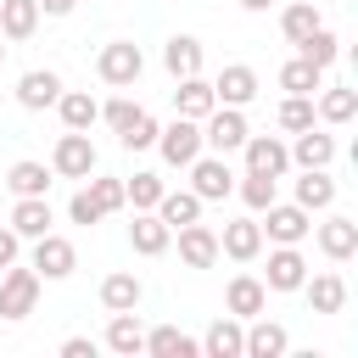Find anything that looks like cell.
I'll return each mask as SVG.
<instances>
[{
	"label": "cell",
	"instance_id": "obj_1",
	"mask_svg": "<svg viewBox=\"0 0 358 358\" xmlns=\"http://www.w3.org/2000/svg\"><path fill=\"white\" fill-rule=\"evenodd\" d=\"M95 140H90V129H67L62 140H56V151H50V173L56 179H90L95 173Z\"/></svg>",
	"mask_w": 358,
	"mask_h": 358
},
{
	"label": "cell",
	"instance_id": "obj_2",
	"mask_svg": "<svg viewBox=\"0 0 358 358\" xmlns=\"http://www.w3.org/2000/svg\"><path fill=\"white\" fill-rule=\"evenodd\" d=\"M257 224H263V241H274V246H296V241L313 235V213L296 207V201H268Z\"/></svg>",
	"mask_w": 358,
	"mask_h": 358
},
{
	"label": "cell",
	"instance_id": "obj_3",
	"mask_svg": "<svg viewBox=\"0 0 358 358\" xmlns=\"http://www.w3.org/2000/svg\"><path fill=\"white\" fill-rule=\"evenodd\" d=\"M95 73H101V84H112V90H129V84L145 73V56H140V45H134V39H112V45H101V56H95Z\"/></svg>",
	"mask_w": 358,
	"mask_h": 358
},
{
	"label": "cell",
	"instance_id": "obj_4",
	"mask_svg": "<svg viewBox=\"0 0 358 358\" xmlns=\"http://www.w3.org/2000/svg\"><path fill=\"white\" fill-rule=\"evenodd\" d=\"M39 274L34 268H17V263H6V274H0V319H28L34 313V302H39Z\"/></svg>",
	"mask_w": 358,
	"mask_h": 358
},
{
	"label": "cell",
	"instance_id": "obj_5",
	"mask_svg": "<svg viewBox=\"0 0 358 358\" xmlns=\"http://www.w3.org/2000/svg\"><path fill=\"white\" fill-rule=\"evenodd\" d=\"M246 112L241 106H213L207 117H201V145H213L218 157H229V151H241L246 145Z\"/></svg>",
	"mask_w": 358,
	"mask_h": 358
},
{
	"label": "cell",
	"instance_id": "obj_6",
	"mask_svg": "<svg viewBox=\"0 0 358 358\" xmlns=\"http://www.w3.org/2000/svg\"><path fill=\"white\" fill-rule=\"evenodd\" d=\"M157 151H162L168 168H190V162L201 157V123H196V117L162 123V129H157Z\"/></svg>",
	"mask_w": 358,
	"mask_h": 358
},
{
	"label": "cell",
	"instance_id": "obj_7",
	"mask_svg": "<svg viewBox=\"0 0 358 358\" xmlns=\"http://www.w3.org/2000/svg\"><path fill=\"white\" fill-rule=\"evenodd\" d=\"M39 280H67L73 268H78V246L67 241V235H56V229H45L39 241H34V263H28Z\"/></svg>",
	"mask_w": 358,
	"mask_h": 358
},
{
	"label": "cell",
	"instance_id": "obj_8",
	"mask_svg": "<svg viewBox=\"0 0 358 358\" xmlns=\"http://www.w3.org/2000/svg\"><path fill=\"white\" fill-rule=\"evenodd\" d=\"M218 257H235V263L263 257V224H257V218H229V224L218 229Z\"/></svg>",
	"mask_w": 358,
	"mask_h": 358
},
{
	"label": "cell",
	"instance_id": "obj_9",
	"mask_svg": "<svg viewBox=\"0 0 358 358\" xmlns=\"http://www.w3.org/2000/svg\"><path fill=\"white\" fill-rule=\"evenodd\" d=\"M173 235H179V263L185 268H213L218 263V229L213 224L196 218V224H179Z\"/></svg>",
	"mask_w": 358,
	"mask_h": 358
},
{
	"label": "cell",
	"instance_id": "obj_10",
	"mask_svg": "<svg viewBox=\"0 0 358 358\" xmlns=\"http://www.w3.org/2000/svg\"><path fill=\"white\" fill-rule=\"evenodd\" d=\"M62 90H67L62 73H50V67H28V73L17 78V106H22V112H45V106H56Z\"/></svg>",
	"mask_w": 358,
	"mask_h": 358
},
{
	"label": "cell",
	"instance_id": "obj_11",
	"mask_svg": "<svg viewBox=\"0 0 358 358\" xmlns=\"http://www.w3.org/2000/svg\"><path fill=\"white\" fill-rule=\"evenodd\" d=\"M246 168L252 173H268V179H285V168H291V151H285V140L280 134H246Z\"/></svg>",
	"mask_w": 358,
	"mask_h": 358
},
{
	"label": "cell",
	"instance_id": "obj_12",
	"mask_svg": "<svg viewBox=\"0 0 358 358\" xmlns=\"http://www.w3.org/2000/svg\"><path fill=\"white\" fill-rule=\"evenodd\" d=\"M190 190L201 196V201H224L229 190H235V173H229V162L213 151V157H196L190 162Z\"/></svg>",
	"mask_w": 358,
	"mask_h": 358
},
{
	"label": "cell",
	"instance_id": "obj_13",
	"mask_svg": "<svg viewBox=\"0 0 358 358\" xmlns=\"http://www.w3.org/2000/svg\"><path fill=\"white\" fill-rule=\"evenodd\" d=\"M285 352H291V336H285V324H274L268 313L246 319V347H241V358H285Z\"/></svg>",
	"mask_w": 358,
	"mask_h": 358
},
{
	"label": "cell",
	"instance_id": "obj_14",
	"mask_svg": "<svg viewBox=\"0 0 358 358\" xmlns=\"http://www.w3.org/2000/svg\"><path fill=\"white\" fill-rule=\"evenodd\" d=\"M268 308V285L257 280V274H235L229 285H224V313H235V319H257Z\"/></svg>",
	"mask_w": 358,
	"mask_h": 358
},
{
	"label": "cell",
	"instance_id": "obj_15",
	"mask_svg": "<svg viewBox=\"0 0 358 358\" xmlns=\"http://www.w3.org/2000/svg\"><path fill=\"white\" fill-rule=\"evenodd\" d=\"M213 95H218V106H252V101H257V73H252L246 62H229V67L213 78Z\"/></svg>",
	"mask_w": 358,
	"mask_h": 358
},
{
	"label": "cell",
	"instance_id": "obj_16",
	"mask_svg": "<svg viewBox=\"0 0 358 358\" xmlns=\"http://www.w3.org/2000/svg\"><path fill=\"white\" fill-rule=\"evenodd\" d=\"M302 280H308V257H302L296 246H274L263 285H268V291H302Z\"/></svg>",
	"mask_w": 358,
	"mask_h": 358
},
{
	"label": "cell",
	"instance_id": "obj_17",
	"mask_svg": "<svg viewBox=\"0 0 358 358\" xmlns=\"http://www.w3.org/2000/svg\"><path fill=\"white\" fill-rule=\"evenodd\" d=\"M241 347H246V319H235V313L213 319L201 336V358H241Z\"/></svg>",
	"mask_w": 358,
	"mask_h": 358
},
{
	"label": "cell",
	"instance_id": "obj_18",
	"mask_svg": "<svg viewBox=\"0 0 358 358\" xmlns=\"http://www.w3.org/2000/svg\"><path fill=\"white\" fill-rule=\"evenodd\" d=\"M179 90H173V112L179 117H207L213 106H218V95H213V78H201V73H190V78H173Z\"/></svg>",
	"mask_w": 358,
	"mask_h": 358
},
{
	"label": "cell",
	"instance_id": "obj_19",
	"mask_svg": "<svg viewBox=\"0 0 358 358\" xmlns=\"http://www.w3.org/2000/svg\"><path fill=\"white\" fill-rule=\"evenodd\" d=\"M285 151H291V162H296V168H330V162H336V134H324V129H313V123H308Z\"/></svg>",
	"mask_w": 358,
	"mask_h": 358
},
{
	"label": "cell",
	"instance_id": "obj_20",
	"mask_svg": "<svg viewBox=\"0 0 358 358\" xmlns=\"http://www.w3.org/2000/svg\"><path fill=\"white\" fill-rule=\"evenodd\" d=\"M319 252H324L330 263H347V257L358 252V224H352L347 213H330V218L319 224Z\"/></svg>",
	"mask_w": 358,
	"mask_h": 358
},
{
	"label": "cell",
	"instance_id": "obj_21",
	"mask_svg": "<svg viewBox=\"0 0 358 358\" xmlns=\"http://www.w3.org/2000/svg\"><path fill=\"white\" fill-rule=\"evenodd\" d=\"M129 246H134L140 257H162V252L173 246V229H168L157 213H134V224H129Z\"/></svg>",
	"mask_w": 358,
	"mask_h": 358
},
{
	"label": "cell",
	"instance_id": "obj_22",
	"mask_svg": "<svg viewBox=\"0 0 358 358\" xmlns=\"http://www.w3.org/2000/svg\"><path fill=\"white\" fill-rule=\"evenodd\" d=\"M302 296H308L313 313H341V308H347V280L330 274V268H324V274H308V280H302Z\"/></svg>",
	"mask_w": 358,
	"mask_h": 358
},
{
	"label": "cell",
	"instance_id": "obj_23",
	"mask_svg": "<svg viewBox=\"0 0 358 358\" xmlns=\"http://www.w3.org/2000/svg\"><path fill=\"white\" fill-rule=\"evenodd\" d=\"M34 28H39V0H0V39L6 45L34 39Z\"/></svg>",
	"mask_w": 358,
	"mask_h": 358
},
{
	"label": "cell",
	"instance_id": "obj_24",
	"mask_svg": "<svg viewBox=\"0 0 358 358\" xmlns=\"http://www.w3.org/2000/svg\"><path fill=\"white\" fill-rule=\"evenodd\" d=\"M50 162H34V157H22V162H11L6 168V190L11 196H50Z\"/></svg>",
	"mask_w": 358,
	"mask_h": 358
},
{
	"label": "cell",
	"instance_id": "obj_25",
	"mask_svg": "<svg viewBox=\"0 0 358 358\" xmlns=\"http://www.w3.org/2000/svg\"><path fill=\"white\" fill-rule=\"evenodd\" d=\"M50 224H56V213H50L45 196H17V207H11V229H17L22 241H39Z\"/></svg>",
	"mask_w": 358,
	"mask_h": 358
},
{
	"label": "cell",
	"instance_id": "obj_26",
	"mask_svg": "<svg viewBox=\"0 0 358 358\" xmlns=\"http://www.w3.org/2000/svg\"><path fill=\"white\" fill-rule=\"evenodd\" d=\"M140 296H145V285H140V274H129V268H117V274L101 280V308H106V313H129V308H140Z\"/></svg>",
	"mask_w": 358,
	"mask_h": 358
},
{
	"label": "cell",
	"instance_id": "obj_27",
	"mask_svg": "<svg viewBox=\"0 0 358 358\" xmlns=\"http://www.w3.org/2000/svg\"><path fill=\"white\" fill-rule=\"evenodd\" d=\"M201 39L196 34H173L168 45H162V67L173 73V78H190V73H201Z\"/></svg>",
	"mask_w": 358,
	"mask_h": 358
},
{
	"label": "cell",
	"instance_id": "obj_28",
	"mask_svg": "<svg viewBox=\"0 0 358 358\" xmlns=\"http://www.w3.org/2000/svg\"><path fill=\"white\" fill-rule=\"evenodd\" d=\"M313 117H324V123H352V117H358V90H347V84H319Z\"/></svg>",
	"mask_w": 358,
	"mask_h": 358
},
{
	"label": "cell",
	"instance_id": "obj_29",
	"mask_svg": "<svg viewBox=\"0 0 358 358\" xmlns=\"http://www.w3.org/2000/svg\"><path fill=\"white\" fill-rule=\"evenodd\" d=\"M56 112H62V129H95L101 123V101L90 90H62L56 95Z\"/></svg>",
	"mask_w": 358,
	"mask_h": 358
},
{
	"label": "cell",
	"instance_id": "obj_30",
	"mask_svg": "<svg viewBox=\"0 0 358 358\" xmlns=\"http://www.w3.org/2000/svg\"><path fill=\"white\" fill-rule=\"evenodd\" d=\"M296 207L330 213V207H336V179H330L324 168H302V179H296Z\"/></svg>",
	"mask_w": 358,
	"mask_h": 358
},
{
	"label": "cell",
	"instance_id": "obj_31",
	"mask_svg": "<svg viewBox=\"0 0 358 358\" xmlns=\"http://www.w3.org/2000/svg\"><path fill=\"white\" fill-rule=\"evenodd\" d=\"M145 352L151 358H201V341H190L179 324H157V330H145Z\"/></svg>",
	"mask_w": 358,
	"mask_h": 358
},
{
	"label": "cell",
	"instance_id": "obj_32",
	"mask_svg": "<svg viewBox=\"0 0 358 358\" xmlns=\"http://www.w3.org/2000/svg\"><path fill=\"white\" fill-rule=\"evenodd\" d=\"M201 207H207V201H201L196 190H162V201H157L151 213H157L168 229H179V224H196V218H201Z\"/></svg>",
	"mask_w": 358,
	"mask_h": 358
},
{
	"label": "cell",
	"instance_id": "obj_33",
	"mask_svg": "<svg viewBox=\"0 0 358 358\" xmlns=\"http://www.w3.org/2000/svg\"><path fill=\"white\" fill-rule=\"evenodd\" d=\"M106 347H112L117 358H134V352H145V330H140L134 308H129V313H112V319H106Z\"/></svg>",
	"mask_w": 358,
	"mask_h": 358
},
{
	"label": "cell",
	"instance_id": "obj_34",
	"mask_svg": "<svg viewBox=\"0 0 358 358\" xmlns=\"http://www.w3.org/2000/svg\"><path fill=\"white\" fill-rule=\"evenodd\" d=\"M319 84H324V67H313L308 56H291L280 67V90L285 95H319Z\"/></svg>",
	"mask_w": 358,
	"mask_h": 358
},
{
	"label": "cell",
	"instance_id": "obj_35",
	"mask_svg": "<svg viewBox=\"0 0 358 358\" xmlns=\"http://www.w3.org/2000/svg\"><path fill=\"white\" fill-rule=\"evenodd\" d=\"M319 22H324V17H319V6H313V0H291V6L280 11V34H285L291 45H302Z\"/></svg>",
	"mask_w": 358,
	"mask_h": 358
},
{
	"label": "cell",
	"instance_id": "obj_36",
	"mask_svg": "<svg viewBox=\"0 0 358 358\" xmlns=\"http://www.w3.org/2000/svg\"><path fill=\"white\" fill-rule=\"evenodd\" d=\"M162 173H134V179H123V196H129V207L134 213H151L157 201H162Z\"/></svg>",
	"mask_w": 358,
	"mask_h": 358
},
{
	"label": "cell",
	"instance_id": "obj_37",
	"mask_svg": "<svg viewBox=\"0 0 358 358\" xmlns=\"http://www.w3.org/2000/svg\"><path fill=\"white\" fill-rule=\"evenodd\" d=\"M235 190H241V201H246L252 213H263L268 201H280V179H268V173H252V168L241 173V185H235Z\"/></svg>",
	"mask_w": 358,
	"mask_h": 358
},
{
	"label": "cell",
	"instance_id": "obj_38",
	"mask_svg": "<svg viewBox=\"0 0 358 358\" xmlns=\"http://www.w3.org/2000/svg\"><path fill=\"white\" fill-rule=\"evenodd\" d=\"M296 56H308L313 67H330V62L341 56V39H336V34H330V28L319 22V28H313V34H308V39L296 45Z\"/></svg>",
	"mask_w": 358,
	"mask_h": 358
},
{
	"label": "cell",
	"instance_id": "obj_39",
	"mask_svg": "<svg viewBox=\"0 0 358 358\" xmlns=\"http://www.w3.org/2000/svg\"><path fill=\"white\" fill-rule=\"evenodd\" d=\"M84 190H90V201L101 207V218H106V213H123V207H129V196H123V179L90 173V185H84Z\"/></svg>",
	"mask_w": 358,
	"mask_h": 358
},
{
	"label": "cell",
	"instance_id": "obj_40",
	"mask_svg": "<svg viewBox=\"0 0 358 358\" xmlns=\"http://www.w3.org/2000/svg\"><path fill=\"white\" fill-rule=\"evenodd\" d=\"M308 123H313V95H285L280 101V129L285 134H302Z\"/></svg>",
	"mask_w": 358,
	"mask_h": 358
},
{
	"label": "cell",
	"instance_id": "obj_41",
	"mask_svg": "<svg viewBox=\"0 0 358 358\" xmlns=\"http://www.w3.org/2000/svg\"><path fill=\"white\" fill-rule=\"evenodd\" d=\"M140 112H145V106H140V101H129V95H112V101H106V106H101V123H106V129H112V134H123V129H129V123H134V117H140Z\"/></svg>",
	"mask_w": 358,
	"mask_h": 358
},
{
	"label": "cell",
	"instance_id": "obj_42",
	"mask_svg": "<svg viewBox=\"0 0 358 358\" xmlns=\"http://www.w3.org/2000/svg\"><path fill=\"white\" fill-rule=\"evenodd\" d=\"M157 129H162V123H157L151 112H140V117H134L117 140H123V151H151V145H157Z\"/></svg>",
	"mask_w": 358,
	"mask_h": 358
},
{
	"label": "cell",
	"instance_id": "obj_43",
	"mask_svg": "<svg viewBox=\"0 0 358 358\" xmlns=\"http://www.w3.org/2000/svg\"><path fill=\"white\" fill-rule=\"evenodd\" d=\"M67 218H73V224H84V229H90V224H101V207L90 201V190H78V196L67 201Z\"/></svg>",
	"mask_w": 358,
	"mask_h": 358
},
{
	"label": "cell",
	"instance_id": "obj_44",
	"mask_svg": "<svg viewBox=\"0 0 358 358\" xmlns=\"http://www.w3.org/2000/svg\"><path fill=\"white\" fill-rule=\"evenodd\" d=\"M17 252H22V235L6 224V229H0V268H6V263H17Z\"/></svg>",
	"mask_w": 358,
	"mask_h": 358
},
{
	"label": "cell",
	"instance_id": "obj_45",
	"mask_svg": "<svg viewBox=\"0 0 358 358\" xmlns=\"http://www.w3.org/2000/svg\"><path fill=\"white\" fill-rule=\"evenodd\" d=\"M90 352H95L90 336H67V341H62V358H90Z\"/></svg>",
	"mask_w": 358,
	"mask_h": 358
},
{
	"label": "cell",
	"instance_id": "obj_46",
	"mask_svg": "<svg viewBox=\"0 0 358 358\" xmlns=\"http://www.w3.org/2000/svg\"><path fill=\"white\" fill-rule=\"evenodd\" d=\"M78 0H39V17H67Z\"/></svg>",
	"mask_w": 358,
	"mask_h": 358
},
{
	"label": "cell",
	"instance_id": "obj_47",
	"mask_svg": "<svg viewBox=\"0 0 358 358\" xmlns=\"http://www.w3.org/2000/svg\"><path fill=\"white\" fill-rule=\"evenodd\" d=\"M268 6H280V0H241V11H268Z\"/></svg>",
	"mask_w": 358,
	"mask_h": 358
},
{
	"label": "cell",
	"instance_id": "obj_48",
	"mask_svg": "<svg viewBox=\"0 0 358 358\" xmlns=\"http://www.w3.org/2000/svg\"><path fill=\"white\" fill-rule=\"evenodd\" d=\"M6 50H11V45H6V39H0V67H6Z\"/></svg>",
	"mask_w": 358,
	"mask_h": 358
}]
</instances>
